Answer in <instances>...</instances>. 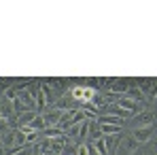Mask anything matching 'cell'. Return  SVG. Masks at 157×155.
Returning <instances> with one entry per match:
<instances>
[{
	"label": "cell",
	"mask_w": 157,
	"mask_h": 155,
	"mask_svg": "<svg viewBox=\"0 0 157 155\" xmlns=\"http://www.w3.org/2000/svg\"><path fill=\"white\" fill-rule=\"evenodd\" d=\"M70 96H72L75 102H78V104H89L96 98V89H94V87H83V85H78V87H72Z\"/></svg>",
	"instance_id": "6da1fadb"
},
{
	"label": "cell",
	"mask_w": 157,
	"mask_h": 155,
	"mask_svg": "<svg viewBox=\"0 0 157 155\" xmlns=\"http://www.w3.org/2000/svg\"><path fill=\"white\" fill-rule=\"evenodd\" d=\"M34 87H36V85H34ZM34 87H32V89H34ZM32 89L28 87V89H24V91H19V94H17V102L21 104V108H24L26 113L36 108V96H34V91H32Z\"/></svg>",
	"instance_id": "7a4b0ae2"
},
{
	"label": "cell",
	"mask_w": 157,
	"mask_h": 155,
	"mask_svg": "<svg viewBox=\"0 0 157 155\" xmlns=\"http://www.w3.org/2000/svg\"><path fill=\"white\" fill-rule=\"evenodd\" d=\"M138 140H134V136L130 138H123L121 142H119V149H117V155H134L136 153V149H138Z\"/></svg>",
	"instance_id": "3957f363"
},
{
	"label": "cell",
	"mask_w": 157,
	"mask_h": 155,
	"mask_svg": "<svg viewBox=\"0 0 157 155\" xmlns=\"http://www.w3.org/2000/svg\"><path fill=\"white\" fill-rule=\"evenodd\" d=\"M64 113H66V110H62V108L57 106V108H53V110H49L47 115H43V119H45V126H49V128H53L55 123L59 126V121H62Z\"/></svg>",
	"instance_id": "277c9868"
},
{
	"label": "cell",
	"mask_w": 157,
	"mask_h": 155,
	"mask_svg": "<svg viewBox=\"0 0 157 155\" xmlns=\"http://www.w3.org/2000/svg\"><path fill=\"white\" fill-rule=\"evenodd\" d=\"M70 142V138L66 136V134H62V136H55V138H51V153L55 155H62V151L66 149V145Z\"/></svg>",
	"instance_id": "5b68a950"
},
{
	"label": "cell",
	"mask_w": 157,
	"mask_h": 155,
	"mask_svg": "<svg viewBox=\"0 0 157 155\" xmlns=\"http://www.w3.org/2000/svg\"><path fill=\"white\" fill-rule=\"evenodd\" d=\"M134 140H138V142H147L151 136H153V126H144V128H136L134 130Z\"/></svg>",
	"instance_id": "8992f818"
},
{
	"label": "cell",
	"mask_w": 157,
	"mask_h": 155,
	"mask_svg": "<svg viewBox=\"0 0 157 155\" xmlns=\"http://www.w3.org/2000/svg\"><path fill=\"white\" fill-rule=\"evenodd\" d=\"M128 89H130V81H125V79H117V81L113 79L110 81V94H117L119 96V94H123Z\"/></svg>",
	"instance_id": "52a82bcc"
},
{
	"label": "cell",
	"mask_w": 157,
	"mask_h": 155,
	"mask_svg": "<svg viewBox=\"0 0 157 155\" xmlns=\"http://www.w3.org/2000/svg\"><path fill=\"white\" fill-rule=\"evenodd\" d=\"M106 140V149H108V155L117 153V149H119V142L123 140L121 138V134H113V136H104Z\"/></svg>",
	"instance_id": "ba28073f"
},
{
	"label": "cell",
	"mask_w": 157,
	"mask_h": 155,
	"mask_svg": "<svg viewBox=\"0 0 157 155\" xmlns=\"http://www.w3.org/2000/svg\"><path fill=\"white\" fill-rule=\"evenodd\" d=\"M15 132H17V130L11 128V130H6V132L2 134V147H4L6 151L15 149Z\"/></svg>",
	"instance_id": "9c48e42d"
},
{
	"label": "cell",
	"mask_w": 157,
	"mask_h": 155,
	"mask_svg": "<svg viewBox=\"0 0 157 155\" xmlns=\"http://www.w3.org/2000/svg\"><path fill=\"white\" fill-rule=\"evenodd\" d=\"M117 104H119L121 108H125L128 113H132V115L140 110V102H134V100H130V98H119V100H117Z\"/></svg>",
	"instance_id": "30bf717a"
},
{
	"label": "cell",
	"mask_w": 157,
	"mask_h": 155,
	"mask_svg": "<svg viewBox=\"0 0 157 155\" xmlns=\"http://www.w3.org/2000/svg\"><path fill=\"white\" fill-rule=\"evenodd\" d=\"M38 113H34V110H28V113H21V115H17V128H26L32 123V119L36 117Z\"/></svg>",
	"instance_id": "8fae6325"
},
{
	"label": "cell",
	"mask_w": 157,
	"mask_h": 155,
	"mask_svg": "<svg viewBox=\"0 0 157 155\" xmlns=\"http://www.w3.org/2000/svg\"><path fill=\"white\" fill-rule=\"evenodd\" d=\"M125 94H128V98H130V100H134V102H142V100H147V96H144V94H142L136 85H134V87H130Z\"/></svg>",
	"instance_id": "7c38bea8"
},
{
	"label": "cell",
	"mask_w": 157,
	"mask_h": 155,
	"mask_svg": "<svg viewBox=\"0 0 157 155\" xmlns=\"http://www.w3.org/2000/svg\"><path fill=\"white\" fill-rule=\"evenodd\" d=\"M89 138H91V140L102 138V128H100L98 119H96V121H89Z\"/></svg>",
	"instance_id": "4fadbf2b"
},
{
	"label": "cell",
	"mask_w": 157,
	"mask_h": 155,
	"mask_svg": "<svg viewBox=\"0 0 157 155\" xmlns=\"http://www.w3.org/2000/svg\"><path fill=\"white\" fill-rule=\"evenodd\" d=\"M98 123H110V126H121V128H123V119H119V117H115V115L98 117Z\"/></svg>",
	"instance_id": "5bb4252c"
},
{
	"label": "cell",
	"mask_w": 157,
	"mask_h": 155,
	"mask_svg": "<svg viewBox=\"0 0 157 155\" xmlns=\"http://www.w3.org/2000/svg\"><path fill=\"white\" fill-rule=\"evenodd\" d=\"M100 128H102V136H113L121 132V126H110V123H100Z\"/></svg>",
	"instance_id": "9a60e30c"
},
{
	"label": "cell",
	"mask_w": 157,
	"mask_h": 155,
	"mask_svg": "<svg viewBox=\"0 0 157 155\" xmlns=\"http://www.w3.org/2000/svg\"><path fill=\"white\" fill-rule=\"evenodd\" d=\"M21 132H24V136H26V142L28 145H32L34 140H36V136H38V132L36 130H32L30 126H26V128H19Z\"/></svg>",
	"instance_id": "2e32d148"
},
{
	"label": "cell",
	"mask_w": 157,
	"mask_h": 155,
	"mask_svg": "<svg viewBox=\"0 0 157 155\" xmlns=\"http://www.w3.org/2000/svg\"><path fill=\"white\" fill-rule=\"evenodd\" d=\"M153 119H155V115H153V113H142V115L138 117V128L151 126V123H153Z\"/></svg>",
	"instance_id": "e0dca14e"
},
{
	"label": "cell",
	"mask_w": 157,
	"mask_h": 155,
	"mask_svg": "<svg viewBox=\"0 0 157 155\" xmlns=\"http://www.w3.org/2000/svg\"><path fill=\"white\" fill-rule=\"evenodd\" d=\"M110 113H115V117H119V119H128V117H132V113H128L125 108H121L119 104H113V106H110Z\"/></svg>",
	"instance_id": "ac0fdd59"
},
{
	"label": "cell",
	"mask_w": 157,
	"mask_h": 155,
	"mask_svg": "<svg viewBox=\"0 0 157 155\" xmlns=\"http://www.w3.org/2000/svg\"><path fill=\"white\" fill-rule=\"evenodd\" d=\"M91 145L96 147V151H98L100 155H108V149H106V140H104V136H102V138H98V140H94Z\"/></svg>",
	"instance_id": "d6986e66"
},
{
	"label": "cell",
	"mask_w": 157,
	"mask_h": 155,
	"mask_svg": "<svg viewBox=\"0 0 157 155\" xmlns=\"http://www.w3.org/2000/svg\"><path fill=\"white\" fill-rule=\"evenodd\" d=\"M30 128L36 130V132H40V130H45V119H43V115H36L34 119H32V123H30Z\"/></svg>",
	"instance_id": "ffe728a7"
},
{
	"label": "cell",
	"mask_w": 157,
	"mask_h": 155,
	"mask_svg": "<svg viewBox=\"0 0 157 155\" xmlns=\"http://www.w3.org/2000/svg\"><path fill=\"white\" fill-rule=\"evenodd\" d=\"M77 145H75V142H68V145H66V149H64V151H62V155H77Z\"/></svg>",
	"instance_id": "44dd1931"
},
{
	"label": "cell",
	"mask_w": 157,
	"mask_h": 155,
	"mask_svg": "<svg viewBox=\"0 0 157 155\" xmlns=\"http://www.w3.org/2000/svg\"><path fill=\"white\" fill-rule=\"evenodd\" d=\"M15 155H34V145H26V147H21Z\"/></svg>",
	"instance_id": "7402d4cb"
},
{
	"label": "cell",
	"mask_w": 157,
	"mask_h": 155,
	"mask_svg": "<svg viewBox=\"0 0 157 155\" xmlns=\"http://www.w3.org/2000/svg\"><path fill=\"white\" fill-rule=\"evenodd\" d=\"M91 104H94L96 108H98V106H104V104H106V98H104V96H96V98L91 100Z\"/></svg>",
	"instance_id": "603a6c76"
},
{
	"label": "cell",
	"mask_w": 157,
	"mask_h": 155,
	"mask_svg": "<svg viewBox=\"0 0 157 155\" xmlns=\"http://www.w3.org/2000/svg\"><path fill=\"white\" fill-rule=\"evenodd\" d=\"M77 155H89V145H77Z\"/></svg>",
	"instance_id": "cb8c5ba5"
},
{
	"label": "cell",
	"mask_w": 157,
	"mask_h": 155,
	"mask_svg": "<svg viewBox=\"0 0 157 155\" xmlns=\"http://www.w3.org/2000/svg\"><path fill=\"white\" fill-rule=\"evenodd\" d=\"M4 91H6V83L0 79V94H4Z\"/></svg>",
	"instance_id": "d4e9b609"
},
{
	"label": "cell",
	"mask_w": 157,
	"mask_h": 155,
	"mask_svg": "<svg viewBox=\"0 0 157 155\" xmlns=\"http://www.w3.org/2000/svg\"><path fill=\"white\" fill-rule=\"evenodd\" d=\"M89 155H100L98 151H96V147H94V145H89Z\"/></svg>",
	"instance_id": "484cf974"
},
{
	"label": "cell",
	"mask_w": 157,
	"mask_h": 155,
	"mask_svg": "<svg viewBox=\"0 0 157 155\" xmlns=\"http://www.w3.org/2000/svg\"><path fill=\"white\" fill-rule=\"evenodd\" d=\"M0 155H6V149L4 147H0Z\"/></svg>",
	"instance_id": "4316f807"
},
{
	"label": "cell",
	"mask_w": 157,
	"mask_h": 155,
	"mask_svg": "<svg viewBox=\"0 0 157 155\" xmlns=\"http://www.w3.org/2000/svg\"><path fill=\"white\" fill-rule=\"evenodd\" d=\"M0 147H2V136H0Z\"/></svg>",
	"instance_id": "83f0119b"
},
{
	"label": "cell",
	"mask_w": 157,
	"mask_h": 155,
	"mask_svg": "<svg viewBox=\"0 0 157 155\" xmlns=\"http://www.w3.org/2000/svg\"><path fill=\"white\" fill-rule=\"evenodd\" d=\"M34 155H40V153H34Z\"/></svg>",
	"instance_id": "f1b7e54d"
}]
</instances>
